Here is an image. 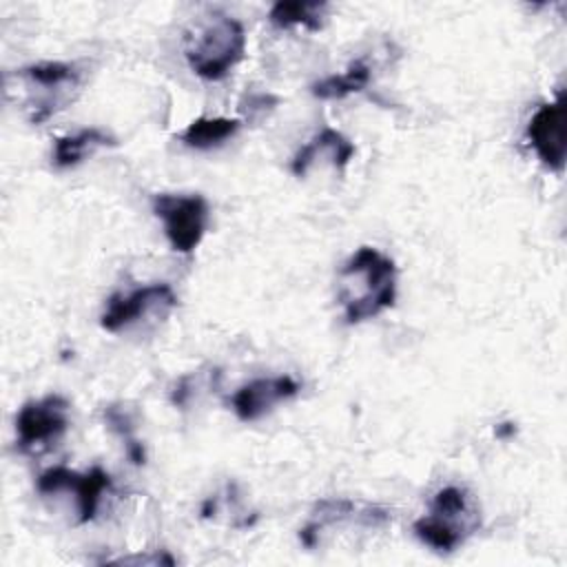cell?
<instances>
[{"mask_svg": "<svg viewBox=\"0 0 567 567\" xmlns=\"http://www.w3.org/2000/svg\"><path fill=\"white\" fill-rule=\"evenodd\" d=\"M396 299V266L372 246H361L337 272V301L346 323L374 319Z\"/></svg>", "mask_w": 567, "mask_h": 567, "instance_id": "cell-1", "label": "cell"}, {"mask_svg": "<svg viewBox=\"0 0 567 567\" xmlns=\"http://www.w3.org/2000/svg\"><path fill=\"white\" fill-rule=\"evenodd\" d=\"M246 31L228 13L213 11L184 35V58L195 75L208 82L224 80L244 58Z\"/></svg>", "mask_w": 567, "mask_h": 567, "instance_id": "cell-2", "label": "cell"}, {"mask_svg": "<svg viewBox=\"0 0 567 567\" xmlns=\"http://www.w3.org/2000/svg\"><path fill=\"white\" fill-rule=\"evenodd\" d=\"M481 527V507L474 496L458 485L441 487L427 512L414 520L416 538L434 551L450 554Z\"/></svg>", "mask_w": 567, "mask_h": 567, "instance_id": "cell-3", "label": "cell"}, {"mask_svg": "<svg viewBox=\"0 0 567 567\" xmlns=\"http://www.w3.org/2000/svg\"><path fill=\"white\" fill-rule=\"evenodd\" d=\"M11 78L18 82L22 109L33 124H42L58 111L66 109L82 86L80 69L69 62L31 64Z\"/></svg>", "mask_w": 567, "mask_h": 567, "instance_id": "cell-4", "label": "cell"}, {"mask_svg": "<svg viewBox=\"0 0 567 567\" xmlns=\"http://www.w3.org/2000/svg\"><path fill=\"white\" fill-rule=\"evenodd\" d=\"M153 213L162 219L164 235L175 252L190 255L208 226V202L202 195L159 193L153 197Z\"/></svg>", "mask_w": 567, "mask_h": 567, "instance_id": "cell-5", "label": "cell"}, {"mask_svg": "<svg viewBox=\"0 0 567 567\" xmlns=\"http://www.w3.org/2000/svg\"><path fill=\"white\" fill-rule=\"evenodd\" d=\"M69 408L71 403L62 394L27 401L16 414L20 452L40 454L60 441L69 427Z\"/></svg>", "mask_w": 567, "mask_h": 567, "instance_id": "cell-6", "label": "cell"}, {"mask_svg": "<svg viewBox=\"0 0 567 567\" xmlns=\"http://www.w3.org/2000/svg\"><path fill=\"white\" fill-rule=\"evenodd\" d=\"M35 487L42 496L73 492L78 523H89L95 518L104 492L111 489V476L102 467H91L86 474L73 472L69 467H51L38 476Z\"/></svg>", "mask_w": 567, "mask_h": 567, "instance_id": "cell-7", "label": "cell"}, {"mask_svg": "<svg viewBox=\"0 0 567 567\" xmlns=\"http://www.w3.org/2000/svg\"><path fill=\"white\" fill-rule=\"evenodd\" d=\"M177 306V295L173 288L164 281L159 284H148L142 288H135L128 295H113L106 301V308L100 317V326L109 332H120L142 317L148 315H168Z\"/></svg>", "mask_w": 567, "mask_h": 567, "instance_id": "cell-8", "label": "cell"}, {"mask_svg": "<svg viewBox=\"0 0 567 567\" xmlns=\"http://www.w3.org/2000/svg\"><path fill=\"white\" fill-rule=\"evenodd\" d=\"M361 523L368 529H377L390 523V512L385 507L379 505H370V503H357L350 498H323L315 505V509L310 512V520L301 527L299 532V540L306 547H315L317 545V536L334 525V523Z\"/></svg>", "mask_w": 567, "mask_h": 567, "instance_id": "cell-9", "label": "cell"}, {"mask_svg": "<svg viewBox=\"0 0 567 567\" xmlns=\"http://www.w3.org/2000/svg\"><path fill=\"white\" fill-rule=\"evenodd\" d=\"M534 153L549 168L560 173L565 168V100L563 93L554 102L538 106L525 131Z\"/></svg>", "mask_w": 567, "mask_h": 567, "instance_id": "cell-10", "label": "cell"}, {"mask_svg": "<svg viewBox=\"0 0 567 567\" xmlns=\"http://www.w3.org/2000/svg\"><path fill=\"white\" fill-rule=\"evenodd\" d=\"M299 381L290 374L252 379L237 388V392L230 396V405L239 421L250 423L268 414L275 405L292 399L299 392Z\"/></svg>", "mask_w": 567, "mask_h": 567, "instance_id": "cell-11", "label": "cell"}, {"mask_svg": "<svg viewBox=\"0 0 567 567\" xmlns=\"http://www.w3.org/2000/svg\"><path fill=\"white\" fill-rule=\"evenodd\" d=\"M354 144L334 128H323L308 144H303L290 162V171L303 177L315 162H330L332 168L343 171L354 155Z\"/></svg>", "mask_w": 567, "mask_h": 567, "instance_id": "cell-12", "label": "cell"}, {"mask_svg": "<svg viewBox=\"0 0 567 567\" xmlns=\"http://www.w3.org/2000/svg\"><path fill=\"white\" fill-rule=\"evenodd\" d=\"M117 140L102 131V128H82L75 135L58 137L53 144V164L58 168H71L78 166L84 157H89L93 151L104 146H115Z\"/></svg>", "mask_w": 567, "mask_h": 567, "instance_id": "cell-13", "label": "cell"}, {"mask_svg": "<svg viewBox=\"0 0 567 567\" xmlns=\"http://www.w3.org/2000/svg\"><path fill=\"white\" fill-rule=\"evenodd\" d=\"M239 126L241 122L230 117H197L179 133V142L186 144L188 148L208 151L235 137Z\"/></svg>", "mask_w": 567, "mask_h": 567, "instance_id": "cell-14", "label": "cell"}, {"mask_svg": "<svg viewBox=\"0 0 567 567\" xmlns=\"http://www.w3.org/2000/svg\"><path fill=\"white\" fill-rule=\"evenodd\" d=\"M326 2H306V0H281L270 7L268 20L279 29L306 27L310 31H319L326 18Z\"/></svg>", "mask_w": 567, "mask_h": 567, "instance_id": "cell-15", "label": "cell"}, {"mask_svg": "<svg viewBox=\"0 0 567 567\" xmlns=\"http://www.w3.org/2000/svg\"><path fill=\"white\" fill-rule=\"evenodd\" d=\"M372 80L370 64L365 60H354L348 64V69L339 75H328L310 86L312 95L319 100H341L350 93L363 91Z\"/></svg>", "mask_w": 567, "mask_h": 567, "instance_id": "cell-16", "label": "cell"}, {"mask_svg": "<svg viewBox=\"0 0 567 567\" xmlns=\"http://www.w3.org/2000/svg\"><path fill=\"white\" fill-rule=\"evenodd\" d=\"M104 419H106L109 427L124 441V445H126V456H128L135 465L144 463V447H142V443L133 436V427H135V425H133L128 412H126L122 405H109L106 412H104Z\"/></svg>", "mask_w": 567, "mask_h": 567, "instance_id": "cell-17", "label": "cell"}]
</instances>
